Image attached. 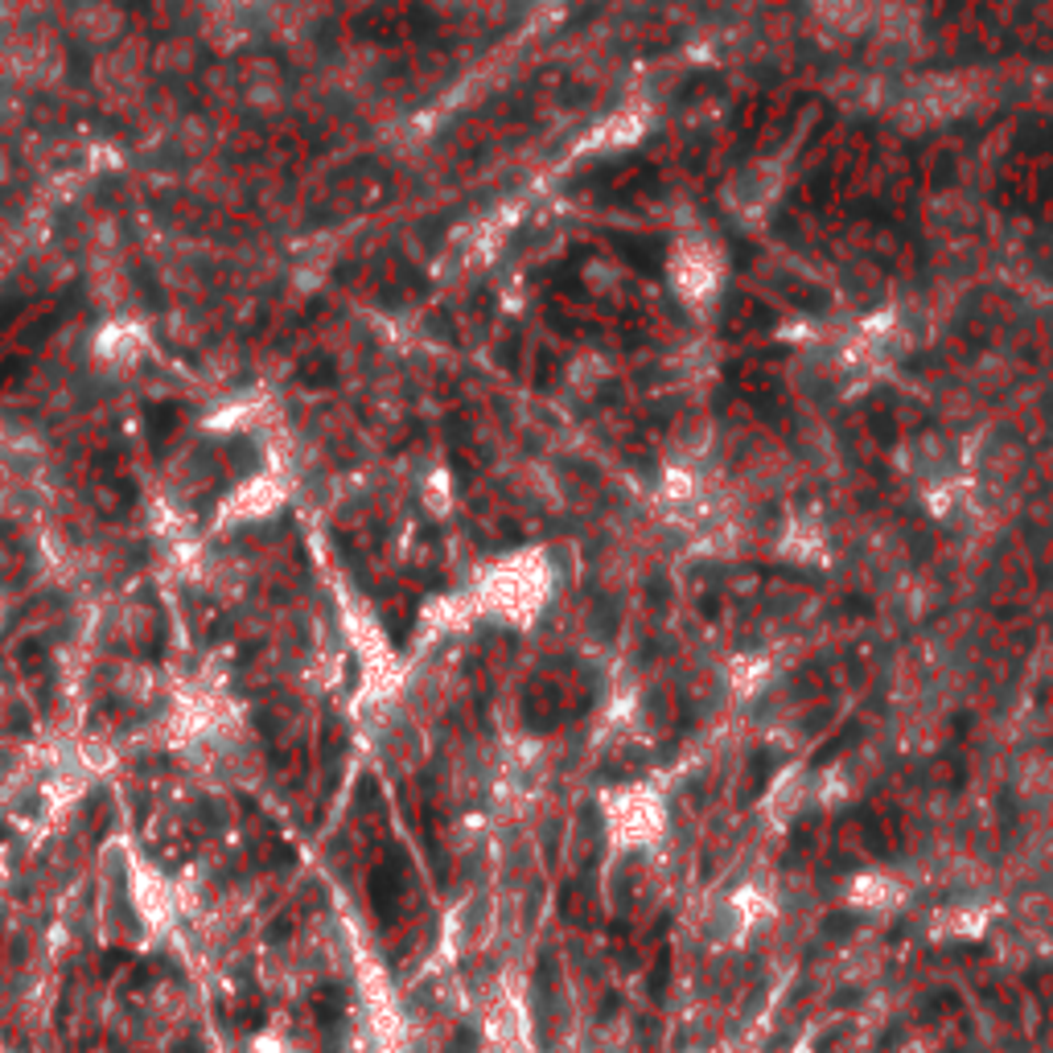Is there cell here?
<instances>
[{
    "label": "cell",
    "instance_id": "obj_5",
    "mask_svg": "<svg viewBox=\"0 0 1053 1053\" xmlns=\"http://www.w3.org/2000/svg\"><path fill=\"white\" fill-rule=\"evenodd\" d=\"M141 341H145V338H141V325L115 322V325H108V329L99 334L96 355L108 358V362H128V358L141 355Z\"/></svg>",
    "mask_w": 1053,
    "mask_h": 1053
},
{
    "label": "cell",
    "instance_id": "obj_1",
    "mask_svg": "<svg viewBox=\"0 0 1053 1053\" xmlns=\"http://www.w3.org/2000/svg\"><path fill=\"white\" fill-rule=\"evenodd\" d=\"M967 108V82L959 79H926L922 87H914L909 96V112L922 120H946Z\"/></svg>",
    "mask_w": 1053,
    "mask_h": 1053
},
{
    "label": "cell",
    "instance_id": "obj_3",
    "mask_svg": "<svg viewBox=\"0 0 1053 1053\" xmlns=\"http://www.w3.org/2000/svg\"><path fill=\"white\" fill-rule=\"evenodd\" d=\"M371 901H374L379 922H383V926L395 922V914H400V906H404V856H400V852H391V856L383 860L379 869H374Z\"/></svg>",
    "mask_w": 1053,
    "mask_h": 1053
},
{
    "label": "cell",
    "instance_id": "obj_9",
    "mask_svg": "<svg viewBox=\"0 0 1053 1053\" xmlns=\"http://www.w3.org/2000/svg\"><path fill=\"white\" fill-rule=\"evenodd\" d=\"M666 963H671V959L663 955V959H659V967H654V975H650V996H654V1000H659V996H663V988H666Z\"/></svg>",
    "mask_w": 1053,
    "mask_h": 1053
},
{
    "label": "cell",
    "instance_id": "obj_4",
    "mask_svg": "<svg viewBox=\"0 0 1053 1053\" xmlns=\"http://www.w3.org/2000/svg\"><path fill=\"white\" fill-rule=\"evenodd\" d=\"M810 9H815V16L824 21L827 30H836V33L864 30V21L873 16L864 0H810Z\"/></svg>",
    "mask_w": 1053,
    "mask_h": 1053
},
{
    "label": "cell",
    "instance_id": "obj_8",
    "mask_svg": "<svg viewBox=\"0 0 1053 1053\" xmlns=\"http://www.w3.org/2000/svg\"><path fill=\"white\" fill-rule=\"evenodd\" d=\"M478 1045H482V1038H478V1029H457L453 1033V1045H449V1053H478Z\"/></svg>",
    "mask_w": 1053,
    "mask_h": 1053
},
{
    "label": "cell",
    "instance_id": "obj_2",
    "mask_svg": "<svg viewBox=\"0 0 1053 1053\" xmlns=\"http://www.w3.org/2000/svg\"><path fill=\"white\" fill-rule=\"evenodd\" d=\"M716 276H720V268H716V256L708 251V247H704V244L683 247L680 260H675V284H680V292L687 296V301H704V296H713Z\"/></svg>",
    "mask_w": 1053,
    "mask_h": 1053
},
{
    "label": "cell",
    "instance_id": "obj_7",
    "mask_svg": "<svg viewBox=\"0 0 1053 1053\" xmlns=\"http://www.w3.org/2000/svg\"><path fill=\"white\" fill-rule=\"evenodd\" d=\"M115 30H120V9H112V4H91V9H87V33H91V42H108Z\"/></svg>",
    "mask_w": 1053,
    "mask_h": 1053
},
{
    "label": "cell",
    "instance_id": "obj_6",
    "mask_svg": "<svg viewBox=\"0 0 1053 1053\" xmlns=\"http://www.w3.org/2000/svg\"><path fill=\"white\" fill-rule=\"evenodd\" d=\"M313 1008H317V1024H322L329 1038H338L341 1017H346V1000H341V992L334 988V984H325V988L313 996Z\"/></svg>",
    "mask_w": 1053,
    "mask_h": 1053
}]
</instances>
